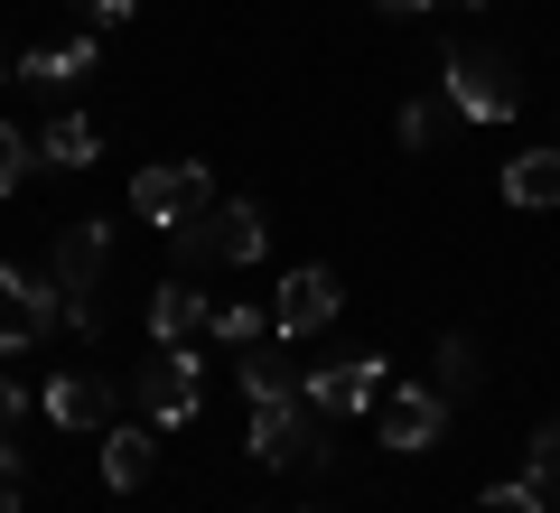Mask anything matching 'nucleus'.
Listing matches in <instances>:
<instances>
[{
	"label": "nucleus",
	"mask_w": 560,
	"mask_h": 513,
	"mask_svg": "<svg viewBox=\"0 0 560 513\" xmlns=\"http://www.w3.org/2000/svg\"><path fill=\"white\" fill-rule=\"evenodd\" d=\"M243 393L253 401H290V393H308V374H290V355H271V346H243Z\"/></svg>",
	"instance_id": "nucleus-17"
},
{
	"label": "nucleus",
	"mask_w": 560,
	"mask_h": 513,
	"mask_svg": "<svg viewBox=\"0 0 560 513\" xmlns=\"http://www.w3.org/2000/svg\"><path fill=\"white\" fill-rule=\"evenodd\" d=\"M533 486L560 494V420H541V439H533Z\"/></svg>",
	"instance_id": "nucleus-23"
},
{
	"label": "nucleus",
	"mask_w": 560,
	"mask_h": 513,
	"mask_svg": "<svg viewBox=\"0 0 560 513\" xmlns=\"http://www.w3.org/2000/svg\"><path fill=\"white\" fill-rule=\"evenodd\" d=\"M504 197H514V206H560V150H551V140L504 159Z\"/></svg>",
	"instance_id": "nucleus-13"
},
{
	"label": "nucleus",
	"mask_w": 560,
	"mask_h": 513,
	"mask_svg": "<svg viewBox=\"0 0 560 513\" xmlns=\"http://www.w3.org/2000/svg\"><path fill=\"white\" fill-rule=\"evenodd\" d=\"M0 513H20V439H0Z\"/></svg>",
	"instance_id": "nucleus-24"
},
{
	"label": "nucleus",
	"mask_w": 560,
	"mask_h": 513,
	"mask_svg": "<svg viewBox=\"0 0 560 513\" xmlns=\"http://www.w3.org/2000/svg\"><path fill=\"white\" fill-rule=\"evenodd\" d=\"M28 346H38V327H28V308L10 290H0V355H28Z\"/></svg>",
	"instance_id": "nucleus-22"
},
{
	"label": "nucleus",
	"mask_w": 560,
	"mask_h": 513,
	"mask_svg": "<svg viewBox=\"0 0 560 513\" xmlns=\"http://www.w3.org/2000/svg\"><path fill=\"white\" fill-rule=\"evenodd\" d=\"M374 10H393V20H411V10H430V0H374Z\"/></svg>",
	"instance_id": "nucleus-28"
},
{
	"label": "nucleus",
	"mask_w": 560,
	"mask_h": 513,
	"mask_svg": "<svg viewBox=\"0 0 560 513\" xmlns=\"http://www.w3.org/2000/svg\"><path fill=\"white\" fill-rule=\"evenodd\" d=\"M20 411H28V401H20V383L0 374V439H20Z\"/></svg>",
	"instance_id": "nucleus-25"
},
{
	"label": "nucleus",
	"mask_w": 560,
	"mask_h": 513,
	"mask_svg": "<svg viewBox=\"0 0 560 513\" xmlns=\"http://www.w3.org/2000/svg\"><path fill=\"white\" fill-rule=\"evenodd\" d=\"M206 206H215V178H206L197 159H160V168H140V178H131V215H140V224H160V234L197 224Z\"/></svg>",
	"instance_id": "nucleus-4"
},
{
	"label": "nucleus",
	"mask_w": 560,
	"mask_h": 513,
	"mask_svg": "<svg viewBox=\"0 0 560 513\" xmlns=\"http://www.w3.org/2000/svg\"><path fill=\"white\" fill-rule=\"evenodd\" d=\"M140 420H150V430H187V420H197V393H206V364L187 355V346H160V355L140 364Z\"/></svg>",
	"instance_id": "nucleus-5"
},
{
	"label": "nucleus",
	"mask_w": 560,
	"mask_h": 513,
	"mask_svg": "<svg viewBox=\"0 0 560 513\" xmlns=\"http://www.w3.org/2000/svg\"><path fill=\"white\" fill-rule=\"evenodd\" d=\"M150 467H160V430H150V420H121V430H103V476H113L121 494L150 486Z\"/></svg>",
	"instance_id": "nucleus-10"
},
{
	"label": "nucleus",
	"mask_w": 560,
	"mask_h": 513,
	"mask_svg": "<svg viewBox=\"0 0 560 513\" xmlns=\"http://www.w3.org/2000/svg\"><path fill=\"white\" fill-rule=\"evenodd\" d=\"M261 243H271V224H261V206L243 197V206H206L197 224H178V234H168V253L187 261V271H206V261H261Z\"/></svg>",
	"instance_id": "nucleus-3"
},
{
	"label": "nucleus",
	"mask_w": 560,
	"mask_h": 513,
	"mask_svg": "<svg viewBox=\"0 0 560 513\" xmlns=\"http://www.w3.org/2000/svg\"><path fill=\"white\" fill-rule=\"evenodd\" d=\"M448 411H458V401H448L440 383H393V393L374 401V430H383V448H401V457H420V448H440V430H448Z\"/></svg>",
	"instance_id": "nucleus-6"
},
{
	"label": "nucleus",
	"mask_w": 560,
	"mask_h": 513,
	"mask_svg": "<svg viewBox=\"0 0 560 513\" xmlns=\"http://www.w3.org/2000/svg\"><path fill=\"white\" fill-rule=\"evenodd\" d=\"M103 261H113V234H103L94 215H66V224H57V261H47V271H57V290H66V299H94Z\"/></svg>",
	"instance_id": "nucleus-9"
},
{
	"label": "nucleus",
	"mask_w": 560,
	"mask_h": 513,
	"mask_svg": "<svg viewBox=\"0 0 560 513\" xmlns=\"http://www.w3.org/2000/svg\"><path fill=\"white\" fill-rule=\"evenodd\" d=\"M38 159H47V168H94V159H103L94 113H57V121L38 131Z\"/></svg>",
	"instance_id": "nucleus-14"
},
{
	"label": "nucleus",
	"mask_w": 560,
	"mask_h": 513,
	"mask_svg": "<svg viewBox=\"0 0 560 513\" xmlns=\"http://www.w3.org/2000/svg\"><path fill=\"white\" fill-rule=\"evenodd\" d=\"M337 308H346V280L327 271V261H308V271H290L271 290V327L280 336H318V327H337Z\"/></svg>",
	"instance_id": "nucleus-7"
},
{
	"label": "nucleus",
	"mask_w": 560,
	"mask_h": 513,
	"mask_svg": "<svg viewBox=\"0 0 560 513\" xmlns=\"http://www.w3.org/2000/svg\"><path fill=\"white\" fill-rule=\"evenodd\" d=\"M75 10H84L94 28H121V20H131V0H75Z\"/></svg>",
	"instance_id": "nucleus-26"
},
{
	"label": "nucleus",
	"mask_w": 560,
	"mask_h": 513,
	"mask_svg": "<svg viewBox=\"0 0 560 513\" xmlns=\"http://www.w3.org/2000/svg\"><path fill=\"white\" fill-rule=\"evenodd\" d=\"M28 168H47V159H38V140H28L20 121H0V197H20V187H28Z\"/></svg>",
	"instance_id": "nucleus-19"
},
{
	"label": "nucleus",
	"mask_w": 560,
	"mask_h": 513,
	"mask_svg": "<svg viewBox=\"0 0 560 513\" xmlns=\"http://www.w3.org/2000/svg\"><path fill=\"white\" fill-rule=\"evenodd\" d=\"M430 383H440L448 401H467V393H477V346H467V336H440V364H430Z\"/></svg>",
	"instance_id": "nucleus-18"
},
{
	"label": "nucleus",
	"mask_w": 560,
	"mask_h": 513,
	"mask_svg": "<svg viewBox=\"0 0 560 513\" xmlns=\"http://www.w3.org/2000/svg\"><path fill=\"white\" fill-rule=\"evenodd\" d=\"M206 336H215V346H261V336H280L271 327V308H253V299H215V308H206Z\"/></svg>",
	"instance_id": "nucleus-16"
},
{
	"label": "nucleus",
	"mask_w": 560,
	"mask_h": 513,
	"mask_svg": "<svg viewBox=\"0 0 560 513\" xmlns=\"http://www.w3.org/2000/svg\"><path fill=\"white\" fill-rule=\"evenodd\" d=\"M477 513H551V494H541L533 476H514V486H486V494H477Z\"/></svg>",
	"instance_id": "nucleus-20"
},
{
	"label": "nucleus",
	"mask_w": 560,
	"mask_h": 513,
	"mask_svg": "<svg viewBox=\"0 0 560 513\" xmlns=\"http://www.w3.org/2000/svg\"><path fill=\"white\" fill-rule=\"evenodd\" d=\"M206 308H215V299H206L197 280H160V290H150V336H160V346H187V336L206 327Z\"/></svg>",
	"instance_id": "nucleus-11"
},
{
	"label": "nucleus",
	"mask_w": 560,
	"mask_h": 513,
	"mask_svg": "<svg viewBox=\"0 0 560 513\" xmlns=\"http://www.w3.org/2000/svg\"><path fill=\"white\" fill-rule=\"evenodd\" d=\"M440 121H448V94H440V103H430V94L401 103V150H430V140H440Z\"/></svg>",
	"instance_id": "nucleus-21"
},
{
	"label": "nucleus",
	"mask_w": 560,
	"mask_h": 513,
	"mask_svg": "<svg viewBox=\"0 0 560 513\" xmlns=\"http://www.w3.org/2000/svg\"><path fill=\"white\" fill-rule=\"evenodd\" d=\"M94 75V38H66V47H38V57H20V84H38V94H66V84Z\"/></svg>",
	"instance_id": "nucleus-15"
},
{
	"label": "nucleus",
	"mask_w": 560,
	"mask_h": 513,
	"mask_svg": "<svg viewBox=\"0 0 560 513\" xmlns=\"http://www.w3.org/2000/svg\"><path fill=\"white\" fill-rule=\"evenodd\" d=\"M0 84H20V47L10 38H0Z\"/></svg>",
	"instance_id": "nucleus-27"
},
{
	"label": "nucleus",
	"mask_w": 560,
	"mask_h": 513,
	"mask_svg": "<svg viewBox=\"0 0 560 513\" xmlns=\"http://www.w3.org/2000/svg\"><path fill=\"white\" fill-rule=\"evenodd\" d=\"M440 94H448V113H467V121H514L523 113V84H514V66H504L495 47H448Z\"/></svg>",
	"instance_id": "nucleus-2"
},
{
	"label": "nucleus",
	"mask_w": 560,
	"mask_h": 513,
	"mask_svg": "<svg viewBox=\"0 0 560 513\" xmlns=\"http://www.w3.org/2000/svg\"><path fill=\"white\" fill-rule=\"evenodd\" d=\"M47 420H66V430H103V420H113V383H103V374H57V383H47Z\"/></svg>",
	"instance_id": "nucleus-12"
},
{
	"label": "nucleus",
	"mask_w": 560,
	"mask_h": 513,
	"mask_svg": "<svg viewBox=\"0 0 560 513\" xmlns=\"http://www.w3.org/2000/svg\"><path fill=\"white\" fill-rule=\"evenodd\" d=\"M383 393H393V374H383L374 355H346V364H327V374H308V401H318L327 420H355V411H374Z\"/></svg>",
	"instance_id": "nucleus-8"
},
{
	"label": "nucleus",
	"mask_w": 560,
	"mask_h": 513,
	"mask_svg": "<svg viewBox=\"0 0 560 513\" xmlns=\"http://www.w3.org/2000/svg\"><path fill=\"white\" fill-rule=\"evenodd\" d=\"M243 448L261 457V467H327V411L308 393H290V401H253V420H243Z\"/></svg>",
	"instance_id": "nucleus-1"
}]
</instances>
